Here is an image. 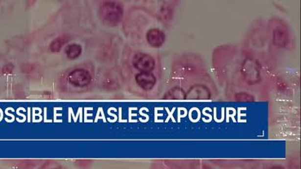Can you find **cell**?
<instances>
[{"label":"cell","mask_w":301,"mask_h":169,"mask_svg":"<svg viewBox=\"0 0 301 169\" xmlns=\"http://www.w3.org/2000/svg\"><path fill=\"white\" fill-rule=\"evenodd\" d=\"M240 71L243 80L249 85H255L261 80L260 66L254 59H245L241 65Z\"/></svg>","instance_id":"obj_1"},{"label":"cell","mask_w":301,"mask_h":169,"mask_svg":"<svg viewBox=\"0 0 301 169\" xmlns=\"http://www.w3.org/2000/svg\"><path fill=\"white\" fill-rule=\"evenodd\" d=\"M146 39L150 46L153 48H160L165 42L166 35L161 29L153 28L147 32Z\"/></svg>","instance_id":"obj_8"},{"label":"cell","mask_w":301,"mask_h":169,"mask_svg":"<svg viewBox=\"0 0 301 169\" xmlns=\"http://www.w3.org/2000/svg\"><path fill=\"white\" fill-rule=\"evenodd\" d=\"M235 97L237 100H242V101H252V100H254L253 97L249 95V94H247V93H238L235 96Z\"/></svg>","instance_id":"obj_12"},{"label":"cell","mask_w":301,"mask_h":169,"mask_svg":"<svg viewBox=\"0 0 301 169\" xmlns=\"http://www.w3.org/2000/svg\"><path fill=\"white\" fill-rule=\"evenodd\" d=\"M69 41V37L63 36L57 38L53 41L51 42V44H50V50L52 52H57V51L61 50V48L63 46L64 44H66Z\"/></svg>","instance_id":"obj_11"},{"label":"cell","mask_w":301,"mask_h":169,"mask_svg":"<svg viewBox=\"0 0 301 169\" xmlns=\"http://www.w3.org/2000/svg\"><path fill=\"white\" fill-rule=\"evenodd\" d=\"M210 97V90L208 87L203 84H195L192 86L186 93L185 99H209Z\"/></svg>","instance_id":"obj_7"},{"label":"cell","mask_w":301,"mask_h":169,"mask_svg":"<svg viewBox=\"0 0 301 169\" xmlns=\"http://www.w3.org/2000/svg\"><path fill=\"white\" fill-rule=\"evenodd\" d=\"M123 16V10L117 2H105L100 9V17L105 24L115 26L118 24Z\"/></svg>","instance_id":"obj_2"},{"label":"cell","mask_w":301,"mask_h":169,"mask_svg":"<svg viewBox=\"0 0 301 169\" xmlns=\"http://www.w3.org/2000/svg\"><path fill=\"white\" fill-rule=\"evenodd\" d=\"M273 43L274 45L279 48H286L290 42V34L286 25L278 24L273 26L272 30Z\"/></svg>","instance_id":"obj_4"},{"label":"cell","mask_w":301,"mask_h":169,"mask_svg":"<svg viewBox=\"0 0 301 169\" xmlns=\"http://www.w3.org/2000/svg\"><path fill=\"white\" fill-rule=\"evenodd\" d=\"M135 68L139 72H151L155 67V61L150 55L143 52H138L132 60Z\"/></svg>","instance_id":"obj_3"},{"label":"cell","mask_w":301,"mask_h":169,"mask_svg":"<svg viewBox=\"0 0 301 169\" xmlns=\"http://www.w3.org/2000/svg\"><path fill=\"white\" fill-rule=\"evenodd\" d=\"M66 56L71 60L78 58L82 53V48L79 44H72L66 47Z\"/></svg>","instance_id":"obj_9"},{"label":"cell","mask_w":301,"mask_h":169,"mask_svg":"<svg viewBox=\"0 0 301 169\" xmlns=\"http://www.w3.org/2000/svg\"><path fill=\"white\" fill-rule=\"evenodd\" d=\"M186 93L180 87H175L164 95L165 99H185Z\"/></svg>","instance_id":"obj_10"},{"label":"cell","mask_w":301,"mask_h":169,"mask_svg":"<svg viewBox=\"0 0 301 169\" xmlns=\"http://www.w3.org/2000/svg\"><path fill=\"white\" fill-rule=\"evenodd\" d=\"M136 82L143 90L149 91L156 84L157 79L152 72H139L136 75Z\"/></svg>","instance_id":"obj_6"},{"label":"cell","mask_w":301,"mask_h":169,"mask_svg":"<svg viewBox=\"0 0 301 169\" xmlns=\"http://www.w3.org/2000/svg\"><path fill=\"white\" fill-rule=\"evenodd\" d=\"M68 80L72 85L83 88L91 83L92 77L88 71L83 69H77L69 74Z\"/></svg>","instance_id":"obj_5"}]
</instances>
